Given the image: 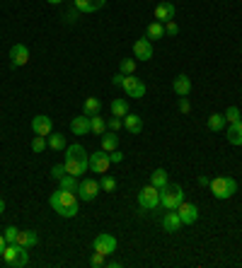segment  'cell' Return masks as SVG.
Masks as SVG:
<instances>
[{
    "mask_svg": "<svg viewBox=\"0 0 242 268\" xmlns=\"http://www.w3.org/2000/svg\"><path fill=\"white\" fill-rule=\"evenodd\" d=\"M49 203L60 218H75V215L80 213V198H78V193H73V191L58 189L56 193H51Z\"/></svg>",
    "mask_w": 242,
    "mask_h": 268,
    "instance_id": "cell-1",
    "label": "cell"
},
{
    "mask_svg": "<svg viewBox=\"0 0 242 268\" xmlns=\"http://www.w3.org/2000/svg\"><path fill=\"white\" fill-rule=\"evenodd\" d=\"M63 167H66V172L68 174H73V177L80 179L87 169H90V155L85 152V148L82 145H68L66 148V159H63Z\"/></svg>",
    "mask_w": 242,
    "mask_h": 268,
    "instance_id": "cell-2",
    "label": "cell"
},
{
    "mask_svg": "<svg viewBox=\"0 0 242 268\" xmlns=\"http://www.w3.org/2000/svg\"><path fill=\"white\" fill-rule=\"evenodd\" d=\"M237 191V181L232 177H216L211 179V193L218 200H228L230 196H235Z\"/></svg>",
    "mask_w": 242,
    "mask_h": 268,
    "instance_id": "cell-3",
    "label": "cell"
},
{
    "mask_svg": "<svg viewBox=\"0 0 242 268\" xmlns=\"http://www.w3.org/2000/svg\"><path fill=\"white\" fill-rule=\"evenodd\" d=\"M184 203V189H182L179 184L177 186H165V189H160V206L165 210H177Z\"/></svg>",
    "mask_w": 242,
    "mask_h": 268,
    "instance_id": "cell-4",
    "label": "cell"
},
{
    "mask_svg": "<svg viewBox=\"0 0 242 268\" xmlns=\"http://www.w3.org/2000/svg\"><path fill=\"white\" fill-rule=\"evenodd\" d=\"M138 206H141L143 210H155L160 206V189L153 186V184L143 186L141 193H138Z\"/></svg>",
    "mask_w": 242,
    "mask_h": 268,
    "instance_id": "cell-5",
    "label": "cell"
},
{
    "mask_svg": "<svg viewBox=\"0 0 242 268\" xmlns=\"http://www.w3.org/2000/svg\"><path fill=\"white\" fill-rule=\"evenodd\" d=\"M100 191H102V186L97 179H82L80 184H78V198L90 203V200H95L100 196Z\"/></svg>",
    "mask_w": 242,
    "mask_h": 268,
    "instance_id": "cell-6",
    "label": "cell"
},
{
    "mask_svg": "<svg viewBox=\"0 0 242 268\" xmlns=\"http://www.w3.org/2000/svg\"><path fill=\"white\" fill-rule=\"evenodd\" d=\"M121 89L126 92V97H133V99L145 97V82H143L141 78H133V75H126V78H124Z\"/></svg>",
    "mask_w": 242,
    "mask_h": 268,
    "instance_id": "cell-7",
    "label": "cell"
},
{
    "mask_svg": "<svg viewBox=\"0 0 242 268\" xmlns=\"http://www.w3.org/2000/svg\"><path fill=\"white\" fill-rule=\"evenodd\" d=\"M92 249L95 251H102V254H114L116 251V237L114 234H109V232H102V234H97L95 237V242H92Z\"/></svg>",
    "mask_w": 242,
    "mask_h": 268,
    "instance_id": "cell-8",
    "label": "cell"
},
{
    "mask_svg": "<svg viewBox=\"0 0 242 268\" xmlns=\"http://www.w3.org/2000/svg\"><path fill=\"white\" fill-rule=\"evenodd\" d=\"M109 164H111L109 152H104V150H97V152H92V155H90V169L95 172V174H107Z\"/></svg>",
    "mask_w": 242,
    "mask_h": 268,
    "instance_id": "cell-9",
    "label": "cell"
},
{
    "mask_svg": "<svg viewBox=\"0 0 242 268\" xmlns=\"http://www.w3.org/2000/svg\"><path fill=\"white\" fill-rule=\"evenodd\" d=\"M29 63V49L24 44H15L10 49V65L12 68H22Z\"/></svg>",
    "mask_w": 242,
    "mask_h": 268,
    "instance_id": "cell-10",
    "label": "cell"
},
{
    "mask_svg": "<svg viewBox=\"0 0 242 268\" xmlns=\"http://www.w3.org/2000/svg\"><path fill=\"white\" fill-rule=\"evenodd\" d=\"M32 130H34V136H49V133H53V121H51V116H34L32 119Z\"/></svg>",
    "mask_w": 242,
    "mask_h": 268,
    "instance_id": "cell-11",
    "label": "cell"
},
{
    "mask_svg": "<svg viewBox=\"0 0 242 268\" xmlns=\"http://www.w3.org/2000/svg\"><path fill=\"white\" fill-rule=\"evenodd\" d=\"M177 213H179V220H182V225H194L196 220H199V208L194 206V203H182L179 208H177Z\"/></svg>",
    "mask_w": 242,
    "mask_h": 268,
    "instance_id": "cell-12",
    "label": "cell"
},
{
    "mask_svg": "<svg viewBox=\"0 0 242 268\" xmlns=\"http://www.w3.org/2000/svg\"><path fill=\"white\" fill-rule=\"evenodd\" d=\"M172 89H174L177 97H189V92H192V80H189V75L179 73L177 78L172 80Z\"/></svg>",
    "mask_w": 242,
    "mask_h": 268,
    "instance_id": "cell-13",
    "label": "cell"
},
{
    "mask_svg": "<svg viewBox=\"0 0 242 268\" xmlns=\"http://www.w3.org/2000/svg\"><path fill=\"white\" fill-rule=\"evenodd\" d=\"M174 12H177V8H174V3H170V0H165V3H160V5L155 8V20L165 24V22L174 20Z\"/></svg>",
    "mask_w": 242,
    "mask_h": 268,
    "instance_id": "cell-14",
    "label": "cell"
},
{
    "mask_svg": "<svg viewBox=\"0 0 242 268\" xmlns=\"http://www.w3.org/2000/svg\"><path fill=\"white\" fill-rule=\"evenodd\" d=\"M133 56L141 60H150L153 58V44L150 39L145 37V39H138L136 44H133Z\"/></svg>",
    "mask_w": 242,
    "mask_h": 268,
    "instance_id": "cell-15",
    "label": "cell"
},
{
    "mask_svg": "<svg viewBox=\"0 0 242 268\" xmlns=\"http://www.w3.org/2000/svg\"><path fill=\"white\" fill-rule=\"evenodd\" d=\"M107 5V0H73V8L78 12H97V10H102Z\"/></svg>",
    "mask_w": 242,
    "mask_h": 268,
    "instance_id": "cell-16",
    "label": "cell"
},
{
    "mask_svg": "<svg viewBox=\"0 0 242 268\" xmlns=\"http://www.w3.org/2000/svg\"><path fill=\"white\" fill-rule=\"evenodd\" d=\"M182 227V220H179V213L177 210H167L162 215V229L165 232H177Z\"/></svg>",
    "mask_w": 242,
    "mask_h": 268,
    "instance_id": "cell-17",
    "label": "cell"
},
{
    "mask_svg": "<svg viewBox=\"0 0 242 268\" xmlns=\"http://www.w3.org/2000/svg\"><path fill=\"white\" fill-rule=\"evenodd\" d=\"M71 130H73V136H87L90 133V116H85V114L75 116L71 121Z\"/></svg>",
    "mask_w": 242,
    "mask_h": 268,
    "instance_id": "cell-18",
    "label": "cell"
},
{
    "mask_svg": "<svg viewBox=\"0 0 242 268\" xmlns=\"http://www.w3.org/2000/svg\"><path fill=\"white\" fill-rule=\"evenodd\" d=\"M124 128L129 130L131 136H138V133L143 130L141 116H138V114H126V116H124Z\"/></svg>",
    "mask_w": 242,
    "mask_h": 268,
    "instance_id": "cell-19",
    "label": "cell"
},
{
    "mask_svg": "<svg viewBox=\"0 0 242 268\" xmlns=\"http://www.w3.org/2000/svg\"><path fill=\"white\" fill-rule=\"evenodd\" d=\"M37 242H39V237H37L34 229H20V232H17V244H20V247L32 249Z\"/></svg>",
    "mask_w": 242,
    "mask_h": 268,
    "instance_id": "cell-20",
    "label": "cell"
},
{
    "mask_svg": "<svg viewBox=\"0 0 242 268\" xmlns=\"http://www.w3.org/2000/svg\"><path fill=\"white\" fill-rule=\"evenodd\" d=\"M228 143L230 145H242V121L228 123Z\"/></svg>",
    "mask_w": 242,
    "mask_h": 268,
    "instance_id": "cell-21",
    "label": "cell"
},
{
    "mask_svg": "<svg viewBox=\"0 0 242 268\" xmlns=\"http://www.w3.org/2000/svg\"><path fill=\"white\" fill-rule=\"evenodd\" d=\"M100 138H102V150H104V152H111V150L119 148V136H116L114 130H109V133L104 130Z\"/></svg>",
    "mask_w": 242,
    "mask_h": 268,
    "instance_id": "cell-22",
    "label": "cell"
},
{
    "mask_svg": "<svg viewBox=\"0 0 242 268\" xmlns=\"http://www.w3.org/2000/svg\"><path fill=\"white\" fill-rule=\"evenodd\" d=\"M24 247H20V244H17V242H12V244H5V249H3V254H0V256H3V261H5V263H8V266H10L12 261H15V258L20 256V251Z\"/></svg>",
    "mask_w": 242,
    "mask_h": 268,
    "instance_id": "cell-23",
    "label": "cell"
},
{
    "mask_svg": "<svg viewBox=\"0 0 242 268\" xmlns=\"http://www.w3.org/2000/svg\"><path fill=\"white\" fill-rule=\"evenodd\" d=\"M82 114L85 116H97V114H102V104L97 97H87L85 99V107H82Z\"/></svg>",
    "mask_w": 242,
    "mask_h": 268,
    "instance_id": "cell-24",
    "label": "cell"
},
{
    "mask_svg": "<svg viewBox=\"0 0 242 268\" xmlns=\"http://www.w3.org/2000/svg\"><path fill=\"white\" fill-rule=\"evenodd\" d=\"M58 189H66V191H73V193H78V184H80V179L73 177V174H63V177L58 179Z\"/></svg>",
    "mask_w": 242,
    "mask_h": 268,
    "instance_id": "cell-25",
    "label": "cell"
},
{
    "mask_svg": "<svg viewBox=\"0 0 242 268\" xmlns=\"http://www.w3.org/2000/svg\"><path fill=\"white\" fill-rule=\"evenodd\" d=\"M162 37H167V34H165V24H162V22H150V24H148V39L150 41H158V39H162Z\"/></svg>",
    "mask_w": 242,
    "mask_h": 268,
    "instance_id": "cell-26",
    "label": "cell"
},
{
    "mask_svg": "<svg viewBox=\"0 0 242 268\" xmlns=\"http://www.w3.org/2000/svg\"><path fill=\"white\" fill-rule=\"evenodd\" d=\"M225 126H228V121H225V114H211V116H208V130L218 133V130H223Z\"/></svg>",
    "mask_w": 242,
    "mask_h": 268,
    "instance_id": "cell-27",
    "label": "cell"
},
{
    "mask_svg": "<svg viewBox=\"0 0 242 268\" xmlns=\"http://www.w3.org/2000/svg\"><path fill=\"white\" fill-rule=\"evenodd\" d=\"M150 184L153 186H158V189H165V186H167V184H170V179H167V172H165V169H155V172H153V177H150Z\"/></svg>",
    "mask_w": 242,
    "mask_h": 268,
    "instance_id": "cell-28",
    "label": "cell"
},
{
    "mask_svg": "<svg viewBox=\"0 0 242 268\" xmlns=\"http://www.w3.org/2000/svg\"><path fill=\"white\" fill-rule=\"evenodd\" d=\"M109 109H111V116H121V119H124V116L129 114V102L126 99H114L109 104Z\"/></svg>",
    "mask_w": 242,
    "mask_h": 268,
    "instance_id": "cell-29",
    "label": "cell"
},
{
    "mask_svg": "<svg viewBox=\"0 0 242 268\" xmlns=\"http://www.w3.org/2000/svg\"><path fill=\"white\" fill-rule=\"evenodd\" d=\"M107 130V121L102 119V114H97V116H90V133H95V136H102Z\"/></svg>",
    "mask_w": 242,
    "mask_h": 268,
    "instance_id": "cell-30",
    "label": "cell"
},
{
    "mask_svg": "<svg viewBox=\"0 0 242 268\" xmlns=\"http://www.w3.org/2000/svg\"><path fill=\"white\" fill-rule=\"evenodd\" d=\"M46 140H49L51 150H63V148H66V138H63V133H49Z\"/></svg>",
    "mask_w": 242,
    "mask_h": 268,
    "instance_id": "cell-31",
    "label": "cell"
},
{
    "mask_svg": "<svg viewBox=\"0 0 242 268\" xmlns=\"http://www.w3.org/2000/svg\"><path fill=\"white\" fill-rule=\"evenodd\" d=\"M119 73H124V75H133V73H136V60L133 58H121Z\"/></svg>",
    "mask_w": 242,
    "mask_h": 268,
    "instance_id": "cell-32",
    "label": "cell"
},
{
    "mask_svg": "<svg viewBox=\"0 0 242 268\" xmlns=\"http://www.w3.org/2000/svg\"><path fill=\"white\" fill-rule=\"evenodd\" d=\"M46 148H49V140H46V136H34V140H32V150L39 155V152H44Z\"/></svg>",
    "mask_w": 242,
    "mask_h": 268,
    "instance_id": "cell-33",
    "label": "cell"
},
{
    "mask_svg": "<svg viewBox=\"0 0 242 268\" xmlns=\"http://www.w3.org/2000/svg\"><path fill=\"white\" fill-rule=\"evenodd\" d=\"M27 263H29V254H27V249H22L20 256H17V258H15V261L10 263V268H24Z\"/></svg>",
    "mask_w": 242,
    "mask_h": 268,
    "instance_id": "cell-34",
    "label": "cell"
},
{
    "mask_svg": "<svg viewBox=\"0 0 242 268\" xmlns=\"http://www.w3.org/2000/svg\"><path fill=\"white\" fill-rule=\"evenodd\" d=\"M100 186H102V191H107V193H111V191L116 189V179H114V177H102Z\"/></svg>",
    "mask_w": 242,
    "mask_h": 268,
    "instance_id": "cell-35",
    "label": "cell"
},
{
    "mask_svg": "<svg viewBox=\"0 0 242 268\" xmlns=\"http://www.w3.org/2000/svg\"><path fill=\"white\" fill-rule=\"evenodd\" d=\"M225 121H228V123H235V121H242L240 109H237V107H230V109L225 111Z\"/></svg>",
    "mask_w": 242,
    "mask_h": 268,
    "instance_id": "cell-36",
    "label": "cell"
},
{
    "mask_svg": "<svg viewBox=\"0 0 242 268\" xmlns=\"http://www.w3.org/2000/svg\"><path fill=\"white\" fill-rule=\"evenodd\" d=\"M92 266H107V254H102V251H95L90 258Z\"/></svg>",
    "mask_w": 242,
    "mask_h": 268,
    "instance_id": "cell-37",
    "label": "cell"
},
{
    "mask_svg": "<svg viewBox=\"0 0 242 268\" xmlns=\"http://www.w3.org/2000/svg\"><path fill=\"white\" fill-rule=\"evenodd\" d=\"M165 34H167V37H177V34H179V27H177V22H174V20L165 22Z\"/></svg>",
    "mask_w": 242,
    "mask_h": 268,
    "instance_id": "cell-38",
    "label": "cell"
},
{
    "mask_svg": "<svg viewBox=\"0 0 242 268\" xmlns=\"http://www.w3.org/2000/svg\"><path fill=\"white\" fill-rule=\"evenodd\" d=\"M17 232H20V229L17 227H5V242H8V244H12V242H17Z\"/></svg>",
    "mask_w": 242,
    "mask_h": 268,
    "instance_id": "cell-39",
    "label": "cell"
},
{
    "mask_svg": "<svg viewBox=\"0 0 242 268\" xmlns=\"http://www.w3.org/2000/svg\"><path fill=\"white\" fill-rule=\"evenodd\" d=\"M121 126H124V119H121V116H111V119L107 121V128L109 130H119Z\"/></svg>",
    "mask_w": 242,
    "mask_h": 268,
    "instance_id": "cell-40",
    "label": "cell"
},
{
    "mask_svg": "<svg viewBox=\"0 0 242 268\" xmlns=\"http://www.w3.org/2000/svg\"><path fill=\"white\" fill-rule=\"evenodd\" d=\"M109 159H111V164H119V162H124V152L121 150H111Z\"/></svg>",
    "mask_w": 242,
    "mask_h": 268,
    "instance_id": "cell-41",
    "label": "cell"
},
{
    "mask_svg": "<svg viewBox=\"0 0 242 268\" xmlns=\"http://www.w3.org/2000/svg\"><path fill=\"white\" fill-rule=\"evenodd\" d=\"M63 174H68V172H66V167H63V164H56V167L51 169V177H53V179H60V177H63Z\"/></svg>",
    "mask_w": 242,
    "mask_h": 268,
    "instance_id": "cell-42",
    "label": "cell"
},
{
    "mask_svg": "<svg viewBox=\"0 0 242 268\" xmlns=\"http://www.w3.org/2000/svg\"><path fill=\"white\" fill-rule=\"evenodd\" d=\"M179 111L182 114H189V111H192V104H189L187 97H179Z\"/></svg>",
    "mask_w": 242,
    "mask_h": 268,
    "instance_id": "cell-43",
    "label": "cell"
},
{
    "mask_svg": "<svg viewBox=\"0 0 242 268\" xmlns=\"http://www.w3.org/2000/svg\"><path fill=\"white\" fill-rule=\"evenodd\" d=\"M124 78H126V75H124V73H116V75H114V78H111V82H114V85H116V87H121V85H124Z\"/></svg>",
    "mask_w": 242,
    "mask_h": 268,
    "instance_id": "cell-44",
    "label": "cell"
},
{
    "mask_svg": "<svg viewBox=\"0 0 242 268\" xmlns=\"http://www.w3.org/2000/svg\"><path fill=\"white\" fill-rule=\"evenodd\" d=\"M75 15H78V10H75V8H73V10L68 12V17H66V22H75Z\"/></svg>",
    "mask_w": 242,
    "mask_h": 268,
    "instance_id": "cell-45",
    "label": "cell"
},
{
    "mask_svg": "<svg viewBox=\"0 0 242 268\" xmlns=\"http://www.w3.org/2000/svg\"><path fill=\"white\" fill-rule=\"evenodd\" d=\"M199 184H201V186H211V179H208V177H199Z\"/></svg>",
    "mask_w": 242,
    "mask_h": 268,
    "instance_id": "cell-46",
    "label": "cell"
},
{
    "mask_svg": "<svg viewBox=\"0 0 242 268\" xmlns=\"http://www.w3.org/2000/svg\"><path fill=\"white\" fill-rule=\"evenodd\" d=\"M5 244H8V242H5V234H0V254H3V249H5Z\"/></svg>",
    "mask_w": 242,
    "mask_h": 268,
    "instance_id": "cell-47",
    "label": "cell"
},
{
    "mask_svg": "<svg viewBox=\"0 0 242 268\" xmlns=\"http://www.w3.org/2000/svg\"><path fill=\"white\" fill-rule=\"evenodd\" d=\"M0 213H5V200L0 198Z\"/></svg>",
    "mask_w": 242,
    "mask_h": 268,
    "instance_id": "cell-48",
    "label": "cell"
},
{
    "mask_svg": "<svg viewBox=\"0 0 242 268\" xmlns=\"http://www.w3.org/2000/svg\"><path fill=\"white\" fill-rule=\"evenodd\" d=\"M46 3H51V5H58V3H63V0H46Z\"/></svg>",
    "mask_w": 242,
    "mask_h": 268,
    "instance_id": "cell-49",
    "label": "cell"
}]
</instances>
